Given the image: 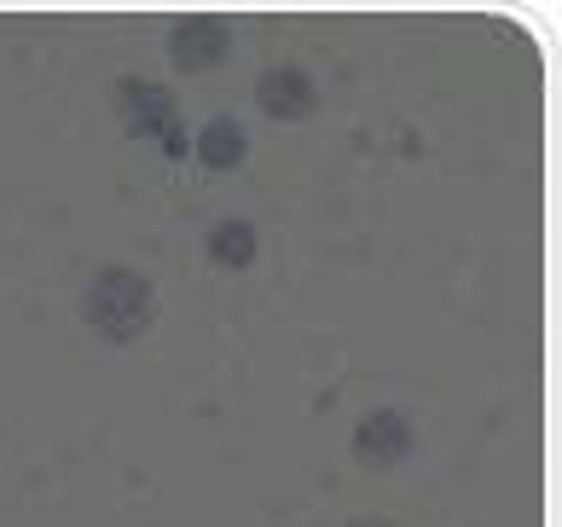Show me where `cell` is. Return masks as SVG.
<instances>
[{
    "label": "cell",
    "mask_w": 562,
    "mask_h": 527,
    "mask_svg": "<svg viewBox=\"0 0 562 527\" xmlns=\"http://www.w3.org/2000/svg\"><path fill=\"white\" fill-rule=\"evenodd\" d=\"M157 296H151V279L134 267H105L99 279L88 284V325L111 343H134V336L151 325Z\"/></svg>",
    "instance_id": "6da1fadb"
},
{
    "label": "cell",
    "mask_w": 562,
    "mask_h": 527,
    "mask_svg": "<svg viewBox=\"0 0 562 527\" xmlns=\"http://www.w3.org/2000/svg\"><path fill=\"white\" fill-rule=\"evenodd\" d=\"M116 104H122V116L134 122V134H157L162 139V152L180 157V134H175V99L157 88V81H139L128 76L116 88Z\"/></svg>",
    "instance_id": "7a4b0ae2"
},
{
    "label": "cell",
    "mask_w": 562,
    "mask_h": 527,
    "mask_svg": "<svg viewBox=\"0 0 562 527\" xmlns=\"http://www.w3.org/2000/svg\"><path fill=\"white\" fill-rule=\"evenodd\" d=\"M412 424H406V412H394V406H383V412H371V417H360V429H353V458L366 463V470H394L406 452H412Z\"/></svg>",
    "instance_id": "3957f363"
},
{
    "label": "cell",
    "mask_w": 562,
    "mask_h": 527,
    "mask_svg": "<svg viewBox=\"0 0 562 527\" xmlns=\"http://www.w3.org/2000/svg\"><path fill=\"white\" fill-rule=\"evenodd\" d=\"M226 53H233V35L221 18H180L169 35V58L180 70H215Z\"/></svg>",
    "instance_id": "277c9868"
},
{
    "label": "cell",
    "mask_w": 562,
    "mask_h": 527,
    "mask_svg": "<svg viewBox=\"0 0 562 527\" xmlns=\"http://www.w3.org/2000/svg\"><path fill=\"white\" fill-rule=\"evenodd\" d=\"M256 99H261V111H267V116L296 122V116L314 111L319 88H314V76H307V70H296V65H279V70H267V76H261Z\"/></svg>",
    "instance_id": "5b68a950"
},
{
    "label": "cell",
    "mask_w": 562,
    "mask_h": 527,
    "mask_svg": "<svg viewBox=\"0 0 562 527\" xmlns=\"http://www.w3.org/2000/svg\"><path fill=\"white\" fill-rule=\"evenodd\" d=\"M210 261L226 267V272H238L256 261V226L249 221H215L210 226Z\"/></svg>",
    "instance_id": "8992f818"
},
{
    "label": "cell",
    "mask_w": 562,
    "mask_h": 527,
    "mask_svg": "<svg viewBox=\"0 0 562 527\" xmlns=\"http://www.w3.org/2000/svg\"><path fill=\"white\" fill-rule=\"evenodd\" d=\"M244 152H249V139H244V128L233 116H215L210 128H203V139H198V157H203V168H238L244 162Z\"/></svg>",
    "instance_id": "52a82bcc"
},
{
    "label": "cell",
    "mask_w": 562,
    "mask_h": 527,
    "mask_svg": "<svg viewBox=\"0 0 562 527\" xmlns=\"http://www.w3.org/2000/svg\"><path fill=\"white\" fill-rule=\"evenodd\" d=\"M348 527H394V522H378V516H366V522H348Z\"/></svg>",
    "instance_id": "ba28073f"
}]
</instances>
